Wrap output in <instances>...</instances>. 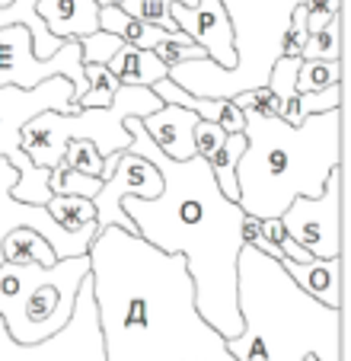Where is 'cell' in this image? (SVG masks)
<instances>
[{
  "label": "cell",
  "mask_w": 351,
  "mask_h": 361,
  "mask_svg": "<svg viewBox=\"0 0 351 361\" xmlns=\"http://www.w3.org/2000/svg\"><path fill=\"white\" fill-rule=\"evenodd\" d=\"M87 256L106 361H237L198 317L183 256L122 227L96 233Z\"/></svg>",
  "instance_id": "1"
},
{
  "label": "cell",
  "mask_w": 351,
  "mask_h": 361,
  "mask_svg": "<svg viewBox=\"0 0 351 361\" xmlns=\"http://www.w3.org/2000/svg\"><path fill=\"white\" fill-rule=\"evenodd\" d=\"M131 135L128 150L156 166L163 192L156 198H125L122 212L135 224V237L147 246L183 256L195 288V310L223 342L243 333L237 307V259L243 250L246 214L214 183V173L202 157L169 160L154 147L141 118L125 122Z\"/></svg>",
  "instance_id": "2"
},
{
  "label": "cell",
  "mask_w": 351,
  "mask_h": 361,
  "mask_svg": "<svg viewBox=\"0 0 351 361\" xmlns=\"http://www.w3.org/2000/svg\"><path fill=\"white\" fill-rule=\"evenodd\" d=\"M237 307L243 333L227 339L237 361H342V310L316 304L252 246L237 259Z\"/></svg>",
  "instance_id": "3"
},
{
  "label": "cell",
  "mask_w": 351,
  "mask_h": 361,
  "mask_svg": "<svg viewBox=\"0 0 351 361\" xmlns=\"http://www.w3.org/2000/svg\"><path fill=\"white\" fill-rule=\"evenodd\" d=\"M246 150L237 164V204L250 218H281L297 198H319L342 166V109L290 128L281 118L243 112Z\"/></svg>",
  "instance_id": "4"
},
{
  "label": "cell",
  "mask_w": 351,
  "mask_h": 361,
  "mask_svg": "<svg viewBox=\"0 0 351 361\" xmlns=\"http://www.w3.org/2000/svg\"><path fill=\"white\" fill-rule=\"evenodd\" d=\"M233 29V68L221 71L208 58L169 68V80L202 99H233L265 87L271 64L281 58V35L300 0H217Z\"/></svg>",
  "instance_id": "5"
},
{
  "label": "cell",
  "mask_w": 351,
  "mask_h": 361,
  "mask_svg": "<svg viewBox=\"0 0 351 361\" xmlns=\"http://www.w3.org/2000/svg\"><path fill=\"white\" fill-rule=\"evenodd\" d=\"M90 256L58 259L54 266H0V323L20 345L51 339L70 323Z\"/></svg>",
  "instance_id": "6"
},
{
  "label": "cell",
  "mask_w": 351,
  "mask_h": 361,
  "mask_svg": "<svg viewBox=\"0 0 351 361\" xmlns=\"http://www.w3.org/2000/svg\"><path fill=\"white\" fill-rule=\"evenodd\" d=\"M163 109L150 87H118L115 99L102 109H80L74 116L42 112L23 128V154L39 170H54L64 160L70 141H90L102 160L128 150V118H147Z\"/></svg>",
  "instance_id": "7"
},
{
  "label": "cell",
  "mask_w": 351,
  "mask_h": 361,
  "mask_svg": "<svg viewBox=\"0 0 351 361\" xmlns=\"http://www.w3.org/2000/svg\"><path fill=\"white\" fill-rule=\"evenodd\" d=\"M42 112H64V116L80 112L74 102V87L64 77H51L32 90L0 87V157L10 160V166H16V173H20L10 195L23 204L45 208V202L51 198L48 170H39L23 154V128Z\"/></svg>",
  "instance_id": "8"
},
{
  "label": "cell",
  "mask_w": 351,
  "mask_h": 361,
  "mask_svg": "<svg viewBox=\"0 0 351 361\" xmlns=\"http://www.w3.org/2000/svg\"><path fill=\"white\" fill-rule=\"evenodd\" d=\"M0 361H106L90 275L77 291L70 323L61 333H54L51 339L35 342V345H20L10 339L4 323H0Z\"/></svg>",
  "instance_id": "9"
},
{
  "label": "cell",
  "mask_w": 351,
  "mask_h": 361,
  "mask_svg": "<svg viewBox=\"0 0 351 361\" xmlns=\"http://www.w3.org/2000/svg\"><path fill=\"white\" fill-rule=\"evenodd\" d=\"M64 77L74 87V102L87 93V77H83L80 42L68 39L64 48L48 61H39L32 51V39L23 26L0 29V87H20L32 90L39 83Z\"/></svg>",
  "instance_id": "10"
},
{
  "label": "cell",
  "mask_w": 351,
  "mask_h": 361,
  "mask_svg": "<svg viewBox=\"0 0 351 361\" xmlns=\"http://www.w3.org/2000/svg\"><path fill=\"white\" fill-rule=\"evenodd\" d=\"M281 224L294 243H300L313 259L342 256V166L329 173L319 198H297L281 214Z\"/></svg>",
  "instance_id": "11"
},
{
  "label": "cell",
  "mask_w": 351,
  "mask_h": 361,
  "mask_svg": "<svg viewBox=\"0 0 351 361\" xmlns=\"http://www.w3.org/2000/svg\"><path fill=\"white\" fill-rule=\"evenodd\" d=\"M16 179H20L16 166H10V160L0 157V266H4V240H7V233L20 231V227H29V231L39 233V237L54 250L58 259H77V256H87L90 243H93L96 233H99L96 224L83 227V231H77V233L61 231L45 208H39V204H23L10 195L13 185H16Z\"/></svg>",
  "instance_id": "12"
},
{
  "label": "cell",
  "mask_w": 351,
  "mask_h": 361,
  "mask_svg": "<svg viewBox=\"0 0 351 361\" xmlns=\"http://www.w3.org/2000/svg\"><path fill=\"white\" fill-rule=\"evenodd\" d=\"M160 192H163V179L156 173V166L147 164L144 157H137V154H131V150H122L112 176L102 183V189L93 198L96 231L122 227L125 233H135V224L122 212V202L125 198H156Z\"/></svg>",
  "instance_id": "13"
},
{
  "label": "cell",
  "mask_w": 351,
  "mask_h": 361,
  "mask_svg": "<svg viewBox=\"0 0 351 361\" xmlns=\"http://www.w3.org/2000/svg\"><path fill=\"white\" fill-rule=\"evenodd\" d=\"M169 16H173L176 29L189 35L208 55L211 64H217L221 71L233 68V61H237V55H233V29H230V20L217 0H198L195 7L173 4Z\"/></svg>",
  "instance_id": "14"
},
{
  "label": "cell",
  "mask_w": 351,
  "mask_h": 361,
  "mask_svg": "<svg viewBox=\"0 0 351 361\" xmlns=\"http://www.w3.org/2000/svg\"><path fill=\"white\" fill-rule=\"evenodd\" d=\"M198 125V116L183 106L163 102V109L154 116L141 118V128L154 141L156 150H163L169 160H192L195 157V144H192V128Z\"/></svg>",
  "instance_id": "15"
},
{
  "label": "cell",
  "mask_w": 351,
  "mask_h": 361,
  "mask_svg": "<svg viewBox=\"0 0 351 361\" xmlns=\"http://www.w3.org/2000/svg\"><path fill=\"white\" fill-rule=\"evenodd\" d=\"M39 20L54 39H87V35L99 32V7L96 0H39L35 7Z\"/></svg>",
  "instance_id": "16"
},
{
  "label": "cell",
  "mask_w": 351,
  "mask_h": 361,
  "mask_svg": "<svg viewBox=\"0 0 351 361\" xmlns=\"http://www.w3.org/2000/svg\"><path fill=\"white\" fill-rule=\"evenodd\" d=\"M278 266L288 272V279L300 291L310 294L316 304L329 307V310H342V256L338 259H313L307 266L281 259Z\"/></svg>",
  "instance_id": "17"
},
{
  "label": "cell",
  "mask_w": 351,
  "mask_h": 361,
  "mask_svg": "<svg viewBox=\"0 0 351 361\" xmlns=\"http://www.w3.org/2000/svg\"><path fill=\"white\" fill-rule=\"evenodd\" d=\"M150 90L156 93V99H160V102L183 106V109L195 112L202 122L221 125L227 135H237V131H243V112L233 106V99H202V96H192V93H185V90H179L173 80H169V77L156 80Z\"/></svg>",
  "instance_id": "18"
},
{
  "label": "cell",
  "mask_w": 351,
  "mask_h": 361,
  "mask_svg": "<svg viewBox=\"0 0 351 361\" xmlns=\"http://www.w3.org/2000/svg\"><path fill=\"white\" fill-rule=\"evenodd\" d=\"M106 68L122 87H154L156 80H163L169 74V68L154 51H141V48H131V45L118 48Z\"/></svg>",
  "instance_id": "19"
},
{
  "label": "cell",
  "mask_w": 351,
  "mask_h": 361,
  "mask_svg": "<svg viewBox=\"0 0 351 361\" xmlns=\"http://www.w3.org/2000/svg\"><path fill=\"white\" fill-rule=\"evenodd\" d=\"M35 7H39V0H10L7 7H0V29L23 26L29 32V39H32L35 58H39V61H48V58H54L61 51L64 42L54 39V35L48 32L45 23H42L39 13H35Z\"/></svg>",
  "instance_id": "20"
},
{
  "label": "cell",
  "mask_w": 351,
  "mask_h": 361,
  "mask_svg": "<svg viewBox=\"0 0 351 361\" xmlns=\"http://www.w3.org/2000/svg\"><path fill=\"white\" fill-rule=\"evenodd\" d=\"M4 262H10V266H29V262H35V266H54L58 256H54V250L35 231L20 227V231L7 233V240H4Z\"/></svg>",
  "instance_id": "21"
},
{
  "label": "cell",
  "mask_w": 351,
  "mask_h": 361,
  "mask_svg": "<svg viewBox=\"0 0 351 361\" xmlns=\"http://www.w3.org/2000/svg\"><path fill=\"white\" fill-rule=\"evenodd\" d=\"M243 150H246V135L237 131V135H227L223 147L217 150L214 157L204 160V164L211 166V173H214L217 189H221L230 202H237V195H240L237 192V164H240V157H243Z\"/></svg>",
  "instance_id": "22"
},
{
  "label": "cell",
  "mask_w": 351,
  "mask_h": 361,
  "mask_svg": "<svg viewBox=\"0 0 351 361\" xmlns=\"http://www.w3.org/2000/svg\"><path fill=\"white\" fill-rule=\"evenodd\" d=\"M332 109H342V83H335L329 90H319V93L294 96L281 109V122H288L290 128H297L310 116H323V112H332Z\"/></svg>",
  "instance_id": "23"
},
{
  "label": "cell",
  "mask_w": 351,
  "mask_h": 361,
  "mask_svg": "<svg viewBox=\"0 0 351 361\" xmlns=\"http://www.w3.org/2000/svg\"><path fill=\"white\" fill-rule=\"evenodd\" d=\"M45 212L51 214V221L61 231L77 233L83 227H93L96 224V208L90 198H74V195H51L45 202Z\"/></svg>",
  "instance_id": "24"
},
{
  "label": "cell",
  "mask_w": 351,
  "mask_h": 361,
  "mask_svg": "<svg viewBox=\"0 0 351 361\" xmlns=\"http://www.w3.org/2000/svg\"><path fill=\"white\" fill-rule=\"evenodd\" d=\"M173 4H183V7H195L198 0H122L118 10L128 13L131 20H141V23H150V26L163 29V32H179L169 16V7Z\"/></svg>",
  "instance_id": "25"
},
{
  "label": "cell",
  "mask_w": 351,
  "mask_h": 361,
  "mask_svg": "<svg viewBox=\"0 0 351 361\" xmlns=\"http://www.w3.org/2000/svg\"><path fill=\"white\" fill-rule=\"evenodd\" d=\"M83 77H87V93L77 99V109H102V106H109L115 99L118 87H122V83L109 74L106 64H87Z\"/></svg>",
  "instance_id": "26"
},
{
  "label": "cell",
  "mask_w": 351,
  "mask_h": 361,
  "mask_svg": "<svg viewBox=\"0 0 351 361\" xmlns=\"http://www.w3.org/2000/svg\"><path fill=\"white\" fill-rule=\"evenodd\" d=\"M99 189H102V179L74 173L64 164H58L54 170H48V192H51V195H74V198H90V202H93Z\"/></svg>",
  "instance_id": "27"
},
{
  "label": "cell",
  "mask_w": 351,
  "mask_h": 361,
  "mask_svg": "<svg viewBox=\"0 0 351 361\" xmlns=\"http://www.w3.org/2000/svg\"><path fill=\"white\" fill-rule=\"evenodd\" d=\"M300 61H342V13L307 39Z\"/></svg>",
  "instance_id": "28"
},
{
  "label": "cell",
  "mask_w": 351,
  "mask_h": 361,
  "mask_svg": "<svg viewBox=\"0 0 351 361\" xmlns=\"http://www.w3.org/2000/svg\"><path fill=\"white\" fill-rule=\"evenodd\" d=\"M342 83V61H300L297 74V96L300 93H319Z\"/></svg>",
  "instance_id": "29"
},
{
  "label": "cell",
  "mask_w": 351,
  "mask_h": 361,
  "mask_svg": "<svg viewBox=\"0 0 351 361\" xmlns=\"http://www.w3.org/2000/svg\"><path fill=\"white\" fill-rule=\"evenodd\" d=\"M297 74H300V58H278V61L271 64V74H269V80H265V87L278 96L281 109L297 96Z\"/></svg>",
  "instance_id": "30"
},
{
  "label": "cell",
  "mask_w": 351,
  "mask_h": 361,
  "mask_svg": "<svg viewBox=\"0 0 351 361\" xmlns=\"http://www.w3.org/2000/svg\"><path fill=\"white\" fill-rule=\"evenodd\" d=\"M68 170L83 173V176H93L102 179V157L96 154V147L90 141H70L68 150H64V160H61Z\"/></svg>",
  "instance_id": "31"
},
{
  "label": "cell",
  "mask_w": 351,
  "mask_h": 361,
  "mask_svg": "<svg viewBox=\"0 0 351 361\" xmlns=\"http://www.w3.org/2000/svg\"><path fill=\"white\" fill-rule=\"evenodd\" d=\"M233 106L240 112H252V116H265V118H281V102L271 93L269 87L259 90H246V93L233 96Z\"/></svg>",
  "instance_id": "32"
},
{
  "label": "cell",
  "mask_w": 351,
  "mask_h": 361,
  "mask_svg": "<svg viewBox=\"0 0 351 361\" xmlns=\"http://www.w3.org/2000/svg\"><path fill=\"white\" fill-rule=\"evenodd\" d=\"M122 48V39H115L112 32H93L87 39H80V58H83V68L87 64H109L112 55Z\"/></svg>",
  "instance_id": "33"
},
{
  "label": "cell",
  "mask_w": 351,
  "mask_h": 361,
  "mask_svg": "<svg viewBox=\"0 0 351 361\" xmlns=\"http://www.w3.org/2000/svg\"><path fill=\"white\" fill-rule=\"evenodd\" d=\"M307 39H310V32H307V10H304V4H297L294 13H290L288 29L281 35V58H300Z\"/></svg>",
  "instance_id": "34"
},
{
  "label": "cell",
  "mask_w": 351,
  "mask_h": 361,
  "mask_svg": "<svg viewBox=\"0 0 351 361\" xmlns=\"http://www.w3.org/2000/svg\"><path fill=\"white\" fill-rule=\"evenodd\" d=\"M223 141H227V131H223L221 125H211V122H202V118H198V125L192 128L195 157H202V160H211V157H214L217 150L223 147Z\"/></svg>",
  "instance_id": "35"
},
{
  "label": "cell",
  "mask_w": 351,
  "mask_h": 361,
  "mask_svg": "<svg viewBox=\"0 0 351 361\" xmlns=\"http://www.w3.org/2000/svg\"><path fill=\"white\" fill-rule=\"evenodd\" d=\"M304 10H307V32L313 35L342 13V0H307Z\"/></svg>",
  "instance_id": "36"
},
{
  "label": "cell",
  "mask_w": 351,
  "mask_h": 361,
  "mask_svg": "<svg viewBox=\"0 0 351 361\" xmlns=\"http://www.w3.org/2000/svg\"><path fill=\"white\" fill-rule=\"evenodd\" d=\"M154 55L160 58L166 68H176V64H185V61H202V58H208L198 45H179V42H160V45L154 48Z\"/></svg>",
  "instance_id": "37"
},
{
  "label": "cell",
  "mask_w": 351,
  "mask_h": 361,
  "mask_svg": "<svg viewBox=\"0 0 351 361\" xmlns=\"http://www.w3.org/2000/svg\"><path fill=\"white\" fill-rule=\"evenodd\" d=\"M262 240L281 250V243L288 240V231H284L281 218H269V221H262Z\"/></svg>",
  "instance_id": "38"
},
{
  "label": "cell",
  "mask_w": 351,
  "mask_h": 361,
  "mask_svg": "<svg viewBox=\"0 0 351 361\" xmlns=\"http://www.w3.org/2000/svg\"><path fill=\"white\" fill-rule=\"evenodd\" d=\"M7 4H10V0H0V7H7Z\"/></svg>",
  "instance_id": "39"
},
{
  "label": "cell",
  "mask_w": 351,
  "mask_h": 361,
  "mask_svg": "<svg viewBox=\"0 0 351 361\" xmlns=\"http://www.w3.org/2000/svg\"><path fill=\"white\" fill-rule=\"evenodd\" d=\"M304 361H316V358H313V355H307V358H304Z\"/></svg>",
  "instance_id": "40"
}]
</instances>
